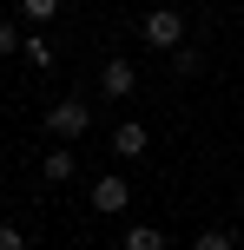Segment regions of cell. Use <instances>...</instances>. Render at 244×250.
Listing matches in <instances>:
<instances>
[{
  "instance_id": "6da1fadb",
  "label": "cell",
  "mask_w": 244,
  "mask_h": 250,
  "mask_svg": "<svg viewBox=\"0 0 244 250\" xmlns=\"http://www.w3.org/2000/svg\"><path fill=\"white\" fill-rule=\"evenodd\" d=\"M139 33H145L152 53H178V46H185V13H178V7H152V13L139 20Z\"/></svg>"
},
{
  "instance_id": "7a4b0ae2",
  "label": "cell",
  "mask_w": 244,
  "mask_h": 250,
  "mask_svg": "<svg viewBox=\"0 0 244 250\" xmlns=\"http://www.w3.org/2000/svg\"><path fill=\"white\" fill-rule=\"evenodd\" d=\"M86 125H92V105H86V99H53V105H46V132L60 138V145L86 138Z\"/></svg>"
},
{
  "instance_id": "3957f363",
  "label": "cell",
  "mask_w": 244,
  "mask_h": 250,
  "mask_svg": "<svg viewBox=\"0 0 244 250\" xmlns=\"http://www.w3.org/2000/svg\"><path fill=\"white\" fill-rule=\"evenodd\" d=\"M132 86H139V66H132V60H106L99 66V92H106V99H126Z\"/></svg>"
},
{
  "instance_id": "277c9868",
  "label": "cell",
  "mask_w": 244,
  "mask_h": 250,
  "mask_svg": "<svg viewBox=\"0 0 244 250\" xmlns=\"http://www.w3.org/2000/svg\"><path fill=\"white\" fill-rule=\"evenodd\" d=\"M126 204H132V185H126V178H99V185H92V211H99V217H119Z\"/></svg>"
},
{
  "instance_id": "5b68a950",
  "label": "cell",
  "mask_w": 244,
  "mask_h": 250,
  "mask_svg": "<svg viewBox=\"0 0 244 250\" xmlns=\"http://www.w3.org/2000/svg\"><path fill=\"white\" fill-rule=\"evenodd\" d=\"M112 151H119V158H145V151H152V132H145L139 119H126V125L112 132Z\"/></svg>"
},
{
  "instance_id": "8992f818",
  "label": "cell",
  "mask_w": 244,
  "mask_h": 250,
  "mask_svg": "<svg viewBox=\"0 0 244 250\" xmlns=\"http://www.w3.org/2000/svg\"><path fill=\"white\" fill-rule=\"evenodd\" d=\"M40 178H46V185H66V178H73V145H53L46 158H40Z\"/></svg>"
},
{
  "instance_id": "52a82bcc",
  "label": "cell",
  "mask_w": 244,
  "mask_h": 250,
  "mask_svg": "<svg viewBox=\"0 0 244 250\" xmlns=\"http://www.w3.org/2000/svg\"><path fill=\"white\" fill-rule=\"evenodd\" d=\"M126 250H165V230H158V224H132L126 230Z\"/></svg>"
},
{
  "instance_id": "ba28073f",
  "label": "cell",
  "mask_w": 244,
  "mask_h": 250,
  "mask_svg": "<svg viewBox=\"0 0 244 250\" xmlns=\"http://www.w3.org/2000/svg\"><path fill=\"white\" fill-rule=\"evenodd\" d=\"M20 13L33 26H53V13H60V0H20Z\"/></svg>"
},
{
  "instance_id": "9c48e42d",
  "label": "cell",
  "mask_w": 244,
  "mask_h": 250,
  "mask_svg": "<svg viewBox=\"0 0 244 250\" xmlns=\"http://www.w3.org/2000/svg\"><path fill=\"white\" fill-rule=\"evenodd\" d=\"M20 53H26L33 66H53V40H46V33H26V46H20Z\"/></svg>"
},
{
  "instance_id": "30bf717a",
  "label": "cell",
  "mask_w": 244,
  "mask_h": 250,
  "mask_svg": "<svg viewBox=\"0 0 244 250\" xmlns=\"http://www.w3.org/2000/svg\"><path fill=\"white\" fill-rule=\"evenodd\" d=\"M20 46H26V33L7 20V13H0V60H7V53H20Z\"/></svg>"
},
{
  "instance_id": "8fae6325",
  "label": "cell",
  "mask_w": 244,
  "mask_h": 250,
  "mask_svg": "<svg viewBox=\"0 0 244 250\" xmlns=\"http://www.w3.org/2000/svg\"><path fill=\"white\" fill-rule=\"evenodd\" d=\"M198 66H205V60H198V53H192V46H178V53H172V73H178V79H192V73H198Z\"/></svg>"
},
{
  "instance_id": "7c38bea8",
  "label": "cell",
  "mask_w": 244,
  "mask_h": 250,
  "mask_svg": "<svg viewBox=\"0 0 244 250\" xmlns=\"http://www.w3.org/2000/svg\"><path fill=\"white\" fill-rule=\"evenodd\" d=\"M192 250H238V237H231V230H205Z\"/></svg>"
},
{
  "instance_id": "4fadbf2b",
  "label": "cell",
  "mask_w": 244,
  "mask_h": 250,
  "mask_svg": "<svg viewBox=\"0 0 244 250\" xmlns=\"http://www.w3.org/2000/svg\"><path fill=\"white\" fill-rule=\"evenodd\" d=\"M0 250H26V230L20 224H0Z\"/></svg>"
},
{
  "instance_id": "5bb4252c",
  "label": "cell",
  "mask_w": 244,
  "mask_h": 250,
  "mask_svg": "<svg viewBox=\"0 0 244 250\" xmlns=\"http://www.w3.org/2000/svg\"><path fill=\"white\" fill-rule=\"evenodd\" d=\"M238 211H244V185H238Z\"/></svg>"
}]
</instances>
